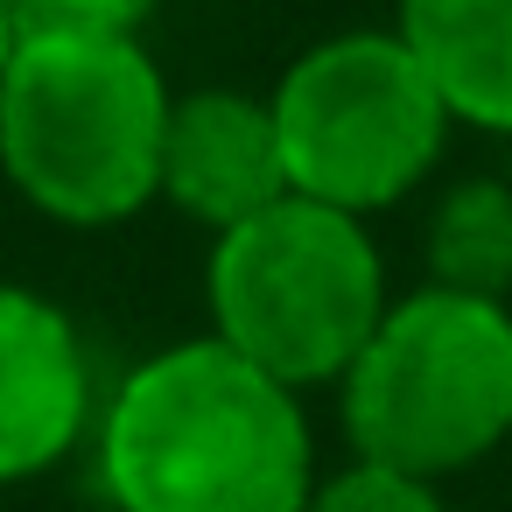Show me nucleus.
<instances>
[{"mask_svg": "<svg viewBox=\"0 0 512 512\" xmlns=\"http://www.w3.org/2000/svg\"><path fill=\"white\" fill-rule=\"evenodd\" d=\"M92 470L113 512H302L323 477L309 400L211 330L113 379Z\"/></svg>", "mask_w": 512, "mask_h": 512, "instance_id": "nucleus-1", "label": "nucleus"}, {"mask_svg": "<svg viewBox=\"0 0 512 512\" xmlns=\"http://www.w3.org/2000/svg\"><path fill=\"white\" fill-rule=\"evenodd\" d=\"M169 99L141 36L22 29L0 71V176L64 232H113L155 204Z\"/></svg>", "mask_w": 512, "mask_h": 512, "instance_id": "nucleus-2", "label": "nucleus"}, {"mask_svg": "<svg viewBox=\"0 0 512 512\" xmlns=\"http://www.w3.org/2000/svg\"><path fill=\"white\" fill-rule=\"evenodd\" d=\"M337 428L358 463L428 484L512 449V302L400 288L337 379Z\"/></svg>", "mask_w": 512, "mask_h": 512, "instance_id": "nucleus-3", "label": "nucleus"}, {"mask_svg": "<svg viewBox=\"0 0 512 512\" xmlns=\"http://www.w3.org/2000/svg\"><path fill=\"white\" fill-rule=\"evenodd\" d=\"M386 302L393 281L372 218L330 211L295 190L218 232L204 253L211 337L295 393L337 386Z\"/></svg>", "mask_w": 512, "mask_h": 512, "instance_id": "nucleus-4", "label": "nucleus"}, {"mask_svg": "<svg viewBox=\"0 0 512 512\" xmlns=\"http://www.w3.org/2000/svg\"><path fill=\"white\" fill-rule=\"evenodd\" d=\"M281 169L295 197L379 218L435 183L449 155V106L386 29H337L309 43L267 92Z\"/></svg>", "mask_w": 512, "mask_h": 512, "instance_id": "nucleus-5", "label": "nucleus"}, {"mask_svg": "<svg viewBox=\"0 0 512 512\" xmlns=\"http://www.w3.org/2000/svg\"><path fill=\"white\" fill-rule=\"evenodd\" d=\"M99 400L78 316L29 281H0V491L64 470L92 442Z\"/></svg>", "mask_w": 512, "mask_h": 512, "instance_id": "nucleus-6", "label": "nucleus"}, {"mask_svg": "<svg viewBox=\"0 0 512 512\" xmlns=\"http://www.w3.org/2000/svg\"><path fill=\"white\" fill-rule=\"evenodd\" d=\"M274 197H288V169H281V141H274V113L253 92H176L169 99V127H162V183L155 204H169L176 218L204 225L211 239L232 232L239 218L267 211Z\"/></svg>", "mask_w": 512, "mask_h": 512, "instance_id": "nucleus-7", "label": "nucleus"}, {"mask_svg": "<svg viewBox=\"0 0 512 512\" xmlns=\"http://www.w3.org/2000/svg\"><path fill=\"white\" fill-rule=\"evenodd\" d=\"M393 36L456 127L512 141V0H393Z\"/></svg>", "mask_w": 512, "mask_h": 512, "instance_id": "nucleus-8", "label": "nucleus"}, {"mask_svg": "<svg viewBox=\"0 0 512 512\" xmlns=\"http://www.w3.org/2000/svg\"><path fill=\"white\" fill-rule=\"evenodd\" d=\"M421 267L435 288L512 302V176H456L421 218Z\"/></svg>", "mask_w": 512, "mask_h": 512, "instance_id": "nucleus-9", "label": "nucleus"}, {"mask_svg": "<svg viewBox=\"0 0 512 512\" xmlns=\"http://www.w3.org/2000/svg\"><path fill=\"white\" fill-rule=\"evenodd\" d=\"M302 512H449V505H442V484H428V477L344 456L337 470L316 477V491H309Z\"/></svg>", "mask_w": 512, "mask_h": 512, "instance_id": "nucleus-10", "label": "nucleus"}, {"mask_svg": "<svg viewBox=\"0 0 512 512\" xmlns=\"http://www.w3.org/2000/svg\"><path fill=\"white\" fill-rule=\"evenodd\" d=\"M22 29L50 36H148L162 0H15Z\"/></svg>", "mask_w": 512, "mask_h": 512, "instance_id": "nucleus-11", "label": "nucleus"}, {"mask_svg": "<svg viewBox=\"0 0 512 512\" xmlns=\"http://www.w3.org/2000/svg\"><path fill=\"white\" fill-rule=\"evenodd\" d=\"M15 43H22V8H15V0H0V71H8Z\"/></svg>", "mask_w": 512, "mask_h": 512, "instance_id": "nucleus-12", "label": "nucleus"}]
</instances>
